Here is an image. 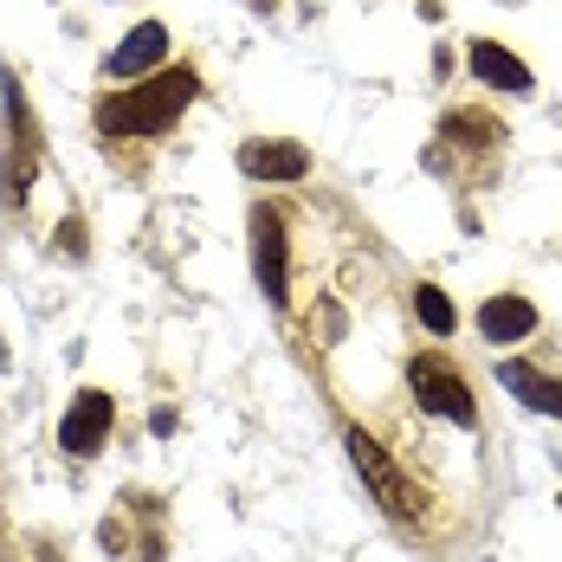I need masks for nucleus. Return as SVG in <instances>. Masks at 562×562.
<instances>
[{"label":"nucleus","instance_id":"obj_1","mask_svg":"<svg viewBox=\"0 0 562 562\" xmlns=\"http://www.w3.org/2000/svg\"><path fill=\"white\" fill-rule=\"evenodd\" d=\"M194 91H201V78H194L188 65H169V71H156L149 85L104 98V104H98V130H104V136H162L175 116L194 104Z\"/></svg>","mask_w":562,"mask_h":562},{"label":"nucleus","instance_id":"obj_2","mask_svg":"<svg viewBox=\"0 0 562 562\" xmlns=\"http://www.w3.org/2000/svg\"><path fill=\"white\" fill-rule=\"evenodd\" d=\"M407 382H414V401H420L427 414H440V420H459V427H472V420H479V407H472V389L452 375L440 356H414V362H407Z\"/></svg>","mask_w":562,"mask_h":562},{"label":"nucleus","instance_id":"obj_3","mask_svg":"<svg viewBox=\"0 0 562 562\" xmlns=\"http://www.w3.org/2000/svg\"><path fill=\"white\" fill-rule=\"evenodd\" d=\"M349 459H356V472L369 479V492L382 498V510H394V517H420V492H414V485L394 472V459L375 447L362 427H349Z\"/></svg>","mask_w":562,"mask_h":562},{"label":"nucleus","instance_id":"obj_4","mask_svg":"<svg viewBox=\"0 0 562 562\" xmlns=\"http://www.w3.org/2000/svg\"><path fill=\"white\" fill-rule=\"evenodd\" d=\"M252 272H259V291L272 304H291V279H284V221L279 207H259L252 214Z\"/></svg>","mask_w":562,"mask_h":562},{"label":"nucleus","instance_id":"obj_5","mask_svg":"<svg viewBox=\"0 0 562 562\" xmlns=\"http://www.w3.org/2000/svg\"><path fill=\"white\" fill-rule=\"evenodd\" d=\"M111 414H116V407H111V394L85 389L78 401H71V414L58 420V447H65V452H78V459H85V452H98L104 440H111Z\"/></svg>","mask_w":562,"mask_h":562},{"label":"nucleus","instance_id":"obj_6","mask_svg":"<svg viewBox=\"0 0 562 562\" xmlns=\"http://www.w3.org/2000/svg\"><path fill=\"white\" fill-rule=\"evenodd\" d=\"M498 382H505L530 414H550V420H562V382H550L543 369H530V362H498Z\"/></svg>","mask_w":562,"mask_h":562},{"label":"nucleus","instance_id":"obj_7","mask_svg":"<svg viewBox=\"0 0 562 562\" xmlns=\"http://www.w3.org/2000/svg\"><path fill=\"white\" fill-rule=\"evenodd\" d=\"M530 330H537V304H530V297H492V304L479 311V337L498 342V349H505V342H524Z\"/></svg>","mask_w":562,"mask_h":562},{"label":"nucleus","instance_id":"obj_8","mask_svg":"<svg viewBox=\"0 0 562 562\" xmlns=\"http://www.w3.org/2000/svg\"><path fill=\"white\" fill-rule=\"evenodd\" d=\"M239 169L259 175V181H297V175H311V156L297 143H246L239 149Z\"/></svg>","mask_w":562,"mask_h":562},{"label":"nucleus","instance_id":"obj_9","mask_svg":"<svg viewBox=\"0 0 562 562\" xmlns=\"http://www.w3.org/2000/svg\"><path fill=\"white\" fill-rule=\"evenodd\" d=\"M162 53H169V33L156 26V20H143L123 46L111 53V78H143V71H156L162 65Z\"/></svg>","mask_w":562,"mask_h":562},{"label":"nucleus","instance_id":"obj_10","mask_svg":"<svg viewBox=\"0 0 562 562\" xmlns=\"http://www.w3.org/2000/svg\"><path fill=\"white\" fill-rule=\"evenodd\" d=\"M472 71H479L492 91H530V65L517 53H505L498 40H479V46H472Z\"/></svg>","mask_w":562,"mask_h":562},{"label":"nucleus","instance_id":"obj_11","mask_svg":"<svg viewBox=\"0 0 562 562\" xmlns=\"http://www.w3.org/2000/svg\"><path fill=\"white\" fill-rule=\"evenodd\" d=\"M414 311H420V324H427L434 337L452 330V297L440 291V284H420V291H414Z\"/></svg>","mask_w":562,"mask_h":562},{"label":"nucleus","instance_id":"obj_12","mask_svg":"<svg viewBox=\"0 0 562 562\" xmlns=\"http://www.w3.org/2000/svg\"><path fill=\"white\" fill-rule=\"evenodd\" d=\"M58 246H65V252H85V226H78V221H65V233H58Z\"/></svg>","mask_w":562,"mask_h":562}]
</instances>
